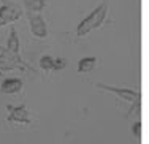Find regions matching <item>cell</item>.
Wrapping results in <instances>:
<instances>
[{
    "instance_id": "cell-1",
    "label": "cell",
    "mask_w": 149,
    "mask_h": 144,
    "mask_svg": "<svg viewBox=\"0 0 149 144\" xmlns=\"http://www.w3.org/2000/svg\"><path fill=\"white\" fill-rule=\"evenodd\" d=\"M106 11H108L106 3H100V5H98L89 16L84 17V19L78 24V29H76L78 37H84V35H87L92 29L100 27V24L103 22L105 17H106Z\"/></svg>"
},
{
    "instance_id": "cell-2",
    "label": "cell",
    "mask_w": 149,
    "mask_h": 144,
    "mask_svg": "<svg viewBox=\"0 0 149 144\" xmlns=\"http://www.w3.org/2000/svg\"><path fill=\"white\" fill-rule=\"evenodd\" d=\"M97 87L103 90H108V92H113L116 93L118 97H120L122 100L125 101H130V103H138L141 100V93L138 90H133V89H127V87H114V86H106V84H102L98 82Z\"/></svg>"
},
{
    "instance_id": "cell-3",
    "label": "cell",
    "mask_w": 149,
    "mask_h": 144,
    "mask_svg": "<svg viewBox=\"0 0 149 144\" xmlns=\"http://www.w3.org/2000/svg\"><path fill=\"white\" fill-rule=\"evenodd\" d=\"M22 16V10L15 3H5L0 6V26H6L15 21L21 19Z\"/></svg>"
},
{
    "instance_id": "cell-4",
    "label": "cell",
    "mask_w": 149,
    "mask_h": 144,
    "mask_svg": "<svg viewBox=\"0 0 149 144\" xmlns=\"http://www.w3.org/2000/svg\"><path fill=\"white\" fill-rule=\"evenodd\" d=\"M17 68H27V65L21 60V57H13L3 48H0V71H10Z\"/></svg>"
},
{
    "instance_id": "cell-5",
    "label": "cell",
    "mask_w": 149,
    "mask_h": 144,
    "mask_svg": "<svg viewBox=\"0 0 149 144\" xmlns=\"http://www.w3.org/2000/svg\"><path fill=\"white\" fill-rule=\"evenodd\" d=\"M6 109L10 111L6 120L8 122H15V124H30V117H29V111H27L26 105H19V106H11L8 105Z\"/></svg>"
},
{
    "instance_id": "cell-6",
    "label": "cell",
    "mask_w": 149,
    "mask_h": 144,
    "mask_svg": "<svg viewBox=\"0 0 149 144\" xmlns=\"http://www.w3.org/2000/svg\"><path fill=\"white\" fill-rule=\"evenodd\" d=\"M29 26H30L32 33H33L37 38H46L48 37V26H46V21L40 15H30L29 16Z\"/></svg>"
},
{
    "instance_id": "cell-7",
    "label": "cell",
    "mask_w": 149,
    "mask_h": 144,
    "mask_svg": "<svg viewBox=\"0 0 149 144\" xmlns=\"http://www.w3.org/2000/svg\"><path fill=\"white\" fill-rule=\"evenodd\" d=\"M22 90V81L19 78H6L5 81L0 82V92L6 93V95H13V93H19Z\"/></svg>"
},
{
    "instance_id": "cell-8",
    "label": "cell",
    "mask_w": 149,
    "mask_h": 144,
    "mask_svg": "<svg viewBox=\"0 0 149 144\" xmlns=\"http://www.w3.org/2000/svg\"><path fill=\"white\" fill-rule=\"evenodd\" d=\"M5 51L8 52V54H11L13 57H19V37H17L15 29H11V32H10Z\"/></svg>"
},
{
    "instance_id": "cell-9",
    "label": "cell",
    "mask_w": 149,
    "mask_h": 144,
    "mask_svg": "<svg viewBox=\"0 0 149 144\" xmlns=\"http://www.w3.org/2000/svg\"><path fill=\"white\" fill-rule=\"evenodd\" d=\"M97 65V59L95 57H84L78 62V71L79 73H89L95 68Z\"/></svg>"
},
{
    "instance_id": "cell-10",
    "label": "cell",
    "mask_w": 149,
    "mask_h": 144,
    "mask_svg": "<svg viewBox=\"0 0 149 144\" xmlns=\"http://www.w3.org/2000/svg\"><path fill=\"white\" fill-rule=\"evenodd\" d=\"M26 6L29 11H41L45 8V2H41V0H26Z\"/></svg>"
},
{
    "instance_id": "cell-11",
    "label": "cell",
    "mask_w": 149,
    "mask_h": 144,
    "mask_svg": "<svg viewBox=\"0 0 149 144\" xmlns=\"http://www.w3.org/2000/svg\"><path fill=\"white\" fill-rule=\"evenodd\" d=\"M52 64H54V59L49 57V55H43L40 59V66L43 70H52Z\"/></svg>"
},
{
    "instance_id": "cell-12",
    "label": "cell",
    "mask_w": 149,
    "mask_h": 144,
    "mask_svg": "<svg viewBox=\"0 0 149 144\" xmlns=\"http://www.w3.org/2000/svg\"><path fill=\"white\" fill-rule=\"evenodd\" d=\"M65 65H67L65 59H56L54 64H52V70H62L65 68Z\"/></svg>"
},
{
    "instance_id": "cell-13",
    "label": "cell",
    "mask_w": 149,
    "mask_h": 144,
    "mask_svg": "<svg viewBox=\"0 0 149 144\" xmlns=\"http://www.w3.org/2000/svg\"><path fill=\"white\" fill-rule=\"evenodd\" d=\"M132 132L136 138H141V122H135L132 127Z\"/></svg>"
},
{
    "instance_id": "cell-14",
    "label": "cell",
    "mask_w": 149,
    "mask_h": 144,
    "mask_svg": "<svg viewBox=\"0 0 149 144\" xmlns=\"http://www.w3.org/2000/svg\"><path fill=\"white\" fill-rule=\"evenodd\" d=\"M41 2H45V3H46V2H48V0H41Z\"/></svg>"
}]
</instances>
